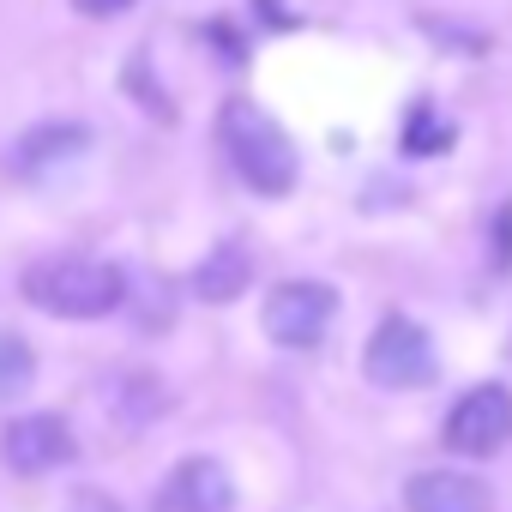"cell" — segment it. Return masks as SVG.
Wrapping results in <instances>:
<instances>
[{"mask_svg": "<svg viewBox=\"0 0 512 512\" xmlns=\"http://www.w3.org/2000/svg\"><path fill=\"white\" fill-rule=\"evenodd\" d=\"M91 145V127H73V121H55V127H31L19 145H13V169L19 175H43V169H61L73 157H85Z\"/></svg>", "mask_w": 512, "mask_h": 512, "instance_id": "9", "label": "cell"}, {"mask_svg": "<svg viewBox=\"0 0 512 512\" xmlns=\"http://www.w3.org/2000/svg\"><path fill=\"white\" fill-rule=\"evenodd\" d=\"M73 7H79V13H91V19H109V13H127L133 0H73Z\"/></svg>", "mask_w": 512, "mask_h": 512, "instance_id": "15", "label": "cell"}, {"mask_svg": "<svg viewBox=\"0 0 512 512\" xmlns=\"http://www.w3.org/2000/svg\"><path fill=\"white\" fill-rule=\"evenodd\" d=\"M127 296V278L109 260H85V253H61L25 272V302L55 314V320H103Z\"/></svg>", "mask_w": 512, "mask_h": 512, "instance_id": "2", "label": "cell"}, {"mask_svg": "<svg viewBox=\"0 0 512 512\" xmlns=\"http://www.w3.org/2000/svg\"><path fill=\"white\" fill-rule=\"evenodd\" d=\"M260 13H266V19H272V25H290V13H284V7H278V0H260Z\"/></svg>", "mask_w": 512, "mask_h": 512, "instance_id": "16", "label": "cell"}, {"mask_svg": "<svg viewBox=\"0 0 512 512\" xmlns=\"http://www.w3.org/2000/svg\"><path fill=\"white\" fill-rule=\"evenodd\" d=\"M422 31H428V37H446V43H458L464 55H482V49H488V37H476V31H458V25H440V19H422Z\"/></svg>", "mask_w": 512, "mask_h": 512, "instance_id": "14", "label": "cell"}, {"mask_svg": "<svg viewBox=\"0 0 512 512\" xmlns=\"http://www.w3.org/2000/svg\"><path fill=\"white\" fill-rule=\"evenodd\" d=\"M506 440H512V392H506L500 380L470 386V392L452 404V416H446V446H452L458 458H488V452H500Z\"/></svg>", "mask_w": 512, "mask_h": 512, "instance_id": "5", "label": "cell"}, {"mask_svg": "<svg viewBox=\"0 0 512 512\" xmlns=\"http://www.w3.org/2000/svg\"><path fill=\"white\" fill-rule=\"evenodd\" d=\"M362 374L380 386V392H410V386H428L434 380V344L416 320L404 314H386L362 350Z\"/></svg>", "mask_w": 512, "mask_h": 512, "instance_id": "3", "label": "cell"}, {"mask_svg": "<svg viewBox=\"0 0 512 512\" xmlns=\"http://www.w3.org/2000/svg\"><path fill=\"white\" fill-rule=\"evenodd\" d=\"M494 272H512V199L494 211Z\"/></svg>", "mask_w": 512, "mask_h": 512, "instance_id": "13", "label": "cell"}, {"mask_svg": "<svg viewBox=\"0 0 512 512\" xmlns=\"http://www.w3.org/2000/svg\"><path fill=\"white\" fill-rule=\"evenodd\" d=\"M247 284H253V253L241 241L211 247L205 260H199V272H193V296L199 302H235Z\"/></svg>", "mask_w": 512, "mask_h": 512, "instance_id": "10", "label": "cell"}, {"mask_svg": "<svg viewBox=\"0 0 512 512\" xmlns=\"http://www.w3.org/2000/svg\"><path fill=\"white\" fill-rule=\"evenodd\" d=\"M410 512H488V488L464 470H422L404 488Z\"/></svg>", "mask_w": 512, "mask_h": 512, "instance_id": "8", "label": "cell"}, {"mask_svg": "<svg viewBox=\"0 0 512 512\" xmlns=\"http://www.w3.org/2000/svg\"><path fill=\"white\" fill-rule=\"evenodd\" d=\"M452 139V121H440L428 103H416V115H410V133H404V151L410 157H428V151H440Z\"/></svg>", "mask_w": 512, "mask_h": 512, "instance_id": "12", "label": "cell"}, {"mask_svg": "<svg viewBox=\"0 0 512 512\" xmlns=\"http://www.w3.org/2000/svg\"><path fill=\"white\" fill-rule=\"evenodd\" d=\"M217 139H223L229 169H235L253 193L284 199V193L296 187V145H290V133H284L260 103L229 97L223 115H217Z\"/></svg>", "mask_w": 512, "mask_h": 512, "instance_id": "1", "label": "cell"}, {"mask_svg": "<svg viewBox=\"0 0 512 512\" xmlns=\"http://www.w3.org/2000/svg\"><path fill=\"white\" fill-rule=\"evenodd\" d=\"M332 314H338V296H332V284L296 278V284H278V290L266 296V314H260V326H266V338H272V344H284V350H314V344L326 338Z\"/></svg>", "mask_w": 512, "mask_h": 512, "instance_id": "4", "label": "cell"}, {"mask_svg": "<svg viewBox=\"0 0 512 512\" xmlns=\"http://www.w3.org/2000/svg\"><path fill=\"white\" fill-rule=\"evenodd\" d=\"M157 512H235V482L217 458H181L157 488Z\"/></svg>", "mask_w": 512, "mask_h": 512, "instance_id": "7", "label": "cell"}, {"mask_svg": "<svg viewBox=\"0 0 512 512\" xmlns=\"http://www.w3.org/2000/svg\"><path fill=\"white\" fill-rule=\"evenodd\" d=\"M31 380H37V350L19 332L0 326V404H13L19 392H31Z\"/></svg>", "mask_w": 512, "mask_h": 512, "instance_id": "11", "label": "cell"}, {"mask_svg": "<svg viewBox=\"0 0 512 512\" xmlns=\"http://www.w3.org/2000/svg\"><path fill=\"white\" fill-rule=\"evenodd\" d=\"M0 458H7V470H19V476H49V470H61L73 458V428L61 416H49V410L19 416V422H7V434H0Z\"/></svg>", "mask_w": 512, "mask_h": 512, "instance_id": "6", "label": "cell"}]
</instances>
